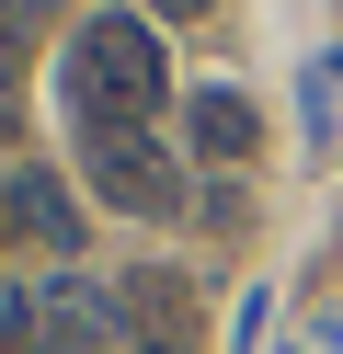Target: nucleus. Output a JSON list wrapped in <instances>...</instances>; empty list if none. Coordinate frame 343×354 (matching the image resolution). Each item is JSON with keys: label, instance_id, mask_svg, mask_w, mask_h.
<instances>
[{"label": "nucleus", "instance_id": "f257e3e1", "mask_svg": "<svg viewBox=\"0 0 343 354\" xmlns=\"http://www.w3.org/2000/svg\"><path fill=\"white\" fill-rule=\"evenodd\" d=\"M58 92L80 115V138H126L172 103V57H160V24L149 12H91L58 57Z\"/></svg>", "mask_w": 343, "mask_h": 354}, {"label": "nucleus", "instance_id": "f03ea898", "mask_svg": "<svg viewBox=\"0 0 343 354\" xmlns=\"http://www.w3.org/2000/svg\"><path fill=\"white\" fill-rule=\"evenodd\" d=\"M80 183L103 194L114 217H172V206H183V171H172V149H160L149 126H126V138H80Z\"/></svg>", "mask_w": 343, "mask_h": 354}, {"label": "nucleus", "instance_id": "7ed1b4c3", "mask_svg": "<svg viewBox=\"0 0 343 354\" xmlns=\"http://www.w3.org/2000/svg\"><path fill=\"white\" fill-rule=\"evenodd\" d=\"M114 320H126V354H195V286L183 274H126Z\"/></svg>", "mask_w": 343, "mask_h": 354}, {"label": "nucleus", "instance_id": "20e7f679", "mask_svg": "<svg viewBox=\"0 0 343 354\" xmlns=\"http://www.w3.org/2000/svg\"><path fill=\"white\" fill-rule=\"evenodd\" d=\"M35 354H114V297L80 274L35 286Z\"/></svg>", "mask_w": 343, "mask_h": 354}, {"label": "nucleus", "instance_id": "39448f33", "mask_svg": "<svg viewBox=\"0 0 343 354\" xmlns=\"http://www.w3.org/2000/svg\"><path fill=\"white\" fill-rule=\"evenodd\" d=\"M0 229L35 240V252H80V206H69L58 171H12V183H0Z\"/></svg>", "mask_w": 343, "mask_h": 354}, {"label": "nucleus", "instance_id": "423d86ee", "mask_svg": "<svg viewBox=\"0 0 343 354\" xmlns=\"http://www.w3.org/2000/svg\"><path fill=\"white\" fill-rule=\"evenodd\" d=\"M183 103H195L183 126H195V149H206V160H252V149H263V115H252V92H240V80H206V92H183Z\"/></svg>", "mask_w": 343, "mask_h": 354}, {"label": "nucleus", "instance_id": "0eeeda50", "mask_svg": "<svg viewBox=\"0 0 343 354\" xmlns=\"http://www.w3.org/2000/svg\"><path fill=\"white\" fill-rule=\"evenodd\" d=\"M309 138H320V149L343 138V57H320V69H309Z\"/></svg>", "mask_w": 343, "mask_h": 354}, {"label": "nucleus", "instance_id": "6e6552de", "mask_svg": "<svg viewBox=\"0 0 343 354\" xmlns=\"http://www.w3.org/2000/svg\"><path fill=\"white\" fill-rule=\"evenodd\" d=\"M0 354H35V286H0Z\"/></svg>", "mask_w": 343, "mask_h": 354}, {"label": "nucleus", "instance_id": "1a4fd4ad", "mask_svg": "<svg viewBox=\"0 0 343 354\" xmlns=\"http://www.w3.org/2000/svg\"><path fill=\"white\" fill-rule=\"evenodd\" d=\"M12 92H23V12L0 0V126H12Z\"/></svg>", "mask_w": 343, "mask_h": 354}, {"label": "nucleus", "instance_id": "9d476101", "mask_svg": "<svg viewBox=\"0 0 343 354\" xmlns=\"http://www.w3.org/2000/svg\"><path fill=\"white\" fill-rule=\"evenodd\" d=\"M218 0H149V24H206Z\"/></svg>", "mask_w": 343, "mask_h": 354}]
</instances>
